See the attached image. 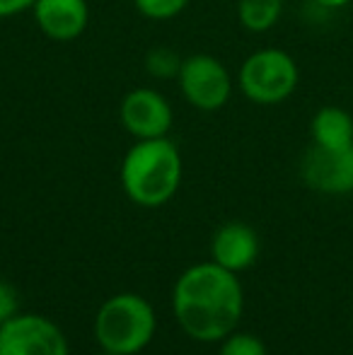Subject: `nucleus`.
<instances>
[{
  "label": "nucleus",
  "mask_w": 353,
  "mask_h": 355,
  "mask_svg": "<svg viewBox=\"0 0 353 355\" xmlns=\"http://www.w3.org/2000/svg\"><path fill=\"white\" fill-rule=\"evenodd\" d=\"M245 309V293L237 273L216 261L193 263L177 278L172 312L177 324L193 341H223L235 331Z\"/></svg>",
  "instance_id": "obj_1"
},
{
  "label": "nucleus",
  "mask_w": 353,
  "mask_h": 355,
  "mask_svg": "<svg viewBox=\"0 0 353 355\" xmlns=\"http://www.w3.org/2000/svg\"><path fill=\"white\" fill-rule=\"evenodd\" d=\"M182 155L170 138L136 141L121 159V189L141 208H160L172 201L182 184Z\"/></svg>",
  "instance_id": "obj_2"
},
{
  "label": "nucleus",
  "mask_w": 353,
  "mask_h": 355,
  "mask_svg": "<svg viewBox=\"0 0 353 355\" xmlns=\"http://www.w3.org/2000/svg\"><path fill=\"white\" fill-rule=\"evenodd\" d=\"M99 348L117 355H138L153 343L157 317L143 295L119 293L104 300L92 324Z\"/></svg>",
  "instance_id": "obj_3"
},
{
  "label": "nucleus",
  "mask_w": 353,
  "mask_h": 355,
  "mask_svg": "<svg viewBox=\"0 0 353 355\" xmlns=\"http://www.w3.org/2000/svg\"><path fill=\"white\" fill-rule=\"evenodd\" d=\"M300 83L295 58L283 49H259L242 61L237 71V87L259 107H276L291 99Z\"/></svg>",
  "instance_id": "obj_4"
},
{
  "label": "nucleus",
  "mask_w": 353,
  "mask_h": 355,
  "mask_svg": "<svg viewBox=\"0 0 353 355\" xmlns=\"http://www.w3.org/2000/svg\"><path fill=\"white\" fill-rule=\"evenodd\" d=\"M179 92L189 107L198 112H218L232 97L235 80L221 58L211 53H193L182 61L177 75Z\"/></svg>",
  "instance_id": "obj_5"
},
{
  "label": "nucleus",
  "mask_w": 353,
  "mask_h": 355,
  "mask_svg": "<svg viewBox=\"0 0 353 355\" xmlns=\"http://www.w3.org/2000/svg\"><path fill=\"white\" fill-rule=\"evenodd\" d=\"M0 355H71V351L56 322L17 312L0 327Z\"/></svg>",
  "instance_id": "obj_6"
},
{
  "label": "nucleus",
  "mask_w": 353,
  "mask_h": 355,
  "mask_svg": "<svg viewBox=\"0 0 353 355\" xmlns=\"http://www.w3.org/2000/svg\"><path fill=\"white\" fill-rule=\"evenodd\" d=\"M119 119L128 136H133L136 141L165 138L175 123V109L160 89L136 87L123 94L119 104Z\"/></svg>",
  "instance_id": "obj_7"
},
{
  "label": "nucleus",
  "mask_w": 353,
  "mask_h": 355,
  "mask_svg": "<svg viewBox=\"0 0 353 355\" xmlns=\"http://www.w3.org/2000/svg\"><path fill=\"white\" fill-rule=\"evenodd\" d=\"M300 177L312 191L327 196L353 193V145L325 150L312 145L300 162Z\"/></svg>",
  "instance_id": "obj_8"
},
{
  "label": "nucleus",
  "mask_w": 353,
  "mask_h": 355,
  "mask_svg": "<svg viewBox=\"0 0 353 355\" xmlns=\"http://www.w3.org/2000/svg\"><path fill=\"white\" fill-rule=\"evenodd\" d=\"M34 24L46 39L68 44L83 37L89 24L87 0H37L32 8Z\"/></svg>",
  "instance_id": "obj_9"
},
{
  "label": "nucleus",
  "mask_w": 353,
  "mask_h": 355,
  "mask_svg": "<svg viewBox=\"0 0 353 355\" xmlns=\"http://www.w3.org/2000/svg\"><path fill=\"white\" fill-rule=\"evenodd\" d=\"M211 257L218 266L232 273L247 271L259 257V237L247 223H225L216 230L211 242Z\"/></svg>",
  "instance_id": "obj_10"
},
{
  "label": "nucleus",
  "mask_w": 353,
  "mask_h": 355,
  "mask_svg": "<svg viewBox=\"0 0 353 355\" xmlns=\"http://www.w3.org/2000/svg\"><path fill=\"white\" fill-rule=\"evenodd\" d=\"M312 145L325 150H341L353 145V116L341 107H322L310 121Z\"/></svg>",
  "instance_id": "obj_11"
},
{
  "label": "nucleus",
  "mask_w": 353,
  "mask_h": 355,
  "mask_svg": "<svg viewBox=\"0 0 353 355\" xmlns=\"http://www.w3.org/2000/svg\"><path fill=\"white\" fill-rule=\"evenodd\" d=\"M283 0H237V19L247 32L264 34L278 24Z\"/></svg>",
  "instance_id": "obj_12"
},
{
  "label": "nucleus",
  "mask_w": 353,
  "mask_h": 355,
  "mask_svg": "<svg viewBox=\"0 0 353 355\" xmlns=\"http://www.w3.org/2000/svg\"><path fill=\"white\" fill-rule=\"evenodd\" d=\"M184 58L179 56L177 51L167 46H157L153 51H148L146 56V73L155 80H172L179 75V68H182Z\"/></svg>",
  "instance_id": "obj_13"
},
{
  "label": "nucleus",
  "mask_w": 353,
  "mask_h": 355,
  "mask_svg": "<svg viewBox=\"0 0 353 355\" xmlns=\"http://www.w3.org/2000/svg\"><path fill=\"white\" fill-rule=\"evenodd\" d=\"M138 15L153 22H165V19H175L189 8L191 0H131Z\"/></svg>",
  "instance_id": "obj_14"
},
{
  "label": "nucleus",
  "mask_w": 353,
  "mask_h": 355,
  "mask_svg": "<svg viewBox=\"0 0 353 355\" xmlns=\"http://www.w3.org/2000/svg\"><path fill=\"white\" fill-rule=\"evenodd\" d=\"M218 355H266V346L255 334H237L232 331L221 341Z\"/></svg>",
  "instance_id": "obj_15"
},
{
  "label": "nucleus",
  "mask_w": 353,
  "mask_h": 355,
  "mask_svg": "<svg viewBox=\"0 0 353 355\" xmlns=\"http://www.w3.org/2000/svg\"><path fill=\"white\" fill-rule=\"evenodd\" d=\"M17 307H19V302H17V293H15V288L0 278V327L17 314Z\"/></svg>",
  "instance_id": "obj_16"
},
{
  "label": "nucleus",
  "mask_w": 353,
  "mask_h": 355,
  "mask_svg": "<svg viewBox=\"0 0 353 355\" xmlns=\"http://www.w3.org/2000/svg\"><path fill=\"white\" fill-rule=\"evenodd\" d=\"M34 3L37 0H0V19L27 12V10L34 8Z\"/></svg>",
  "instance_id": "obj_17"
},
{
  "label": "nucleus",
  "mask_w": 353,
  "mask_h": 355,
  "mask_svg": "<svg viewBox=\"0 0 353 355\" xmlns=\"http://www.w3.org/2000/svg\"><path fill=\"white\" fill-rule=\"evenodd\" d=\"M310 3H315L317 8H325V10H341L346 5H351L353 0H310Z\"/></svg>",
  "instance_id": "obj_18"
},
{
  "label": "nucleus",
  "mask_w": 353,
  "mask_h": 355,
  "mask_svg": "<svg viewBox=\"0 0 353 355\" xmlns=\"http://www.w3.org/2000/svg\"><path fill=\"white\" fill-rule=\"evenodd\" d=\"M97 355H117V353H109V351H102V353H97Z\"/></svg>",
  "instance_id": "obj_19"
}]
</instances>
